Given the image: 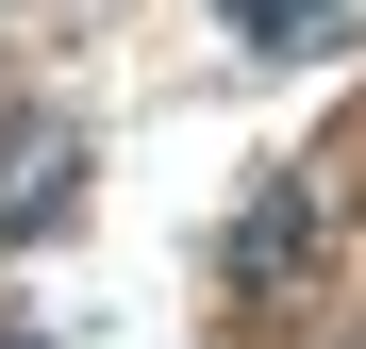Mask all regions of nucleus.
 <instances>
[{
	"instance_id": "1",
	"label": "nucleus",
	"mask_w": 366,
	"mask_h": 349,
	"mask_svg": "<svg viewBox=\"0 0 366 349\" xmlns=\"http://www.w3.org/2000/svg\"><path fill=\"white\" fill-rule=\"evenodd\" d=\"M67 183H84V133L67 116H17V150H0V233H50Z\"/></svg>"
},
{
	"instance_id": "2",
	"label": "nucleus",
	"mask_w": 366,
	"mask_h": 349,
	"mask_svg": "<svg viewBox=\"0 0 366 349\" xmlns=\"http://www.w3.org/2000/svg\"><path fill=\"white\" fill-rule=\"evenodd\" d=\"M300 250H317V183H267L250 216H233V233H217V266H233V283H283Z\"/></svg>"
},
{
	"instance_id": "3",
	"label": "nucleus",
	"mask_w": 366,
	"mask_h": 349,
	"mask_svg": "<svg viewBox=\"0 0 366 349\" xmlns=\"http://www.w3.org/2000/svg\"><path fill=\"white\" fill-rule=\"evenodd\" d=\"M217 17L250 34V50H333V34L366 17V0H217Z\"/></svg>"
},
{
	"instance_id": "4",
	"label": "nucleus",
	"mask_w": 366,
	"mask_h": 349,
	"mask_svg": "<svg viewBox=\"0 0 366 349\" xmlns=\"http://www.w3.org/2000/svg\"><path fill=\"white\" fill-rule=\"evenodd\" d=\"M0 349H50V333H17V316H0Z\"/></svg>"
}]
</instances>
